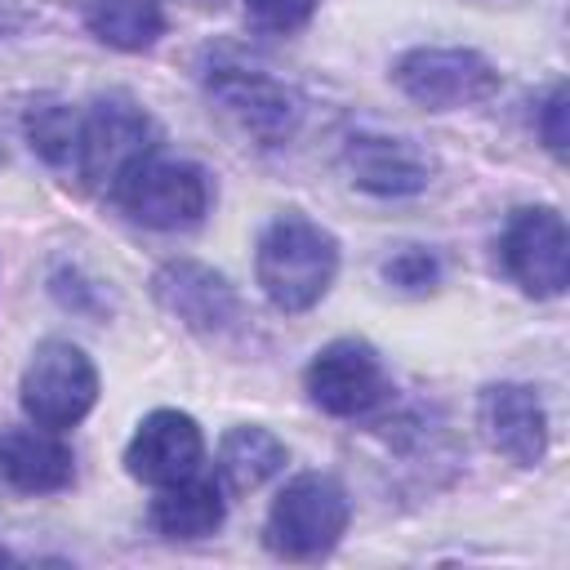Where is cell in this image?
I'll use <instances>...</instances> for the list:
<instances>
[{
	"instance_id": "obj_1",
	"label": "cell",
	"mask_w": 570,
	"mask_h": 570,
	"mask_svg": "<svg viewBox=\"0 0 570 570\" xmlns=\"http://www.w3.org/2000/svg\"><path fill=\"white\" fill-rule=\"evenodd\" d=\"M254 276L276 312L298 316L330 294L338 276V240L330 227L289 209L263 227L254 249Z\"/></svg>"
},
{
	"instance_id": "obj_2",
	"label": "cell",
	"mask_w": 570,
	"mask_h": 570,
	"mask_svg": "<svg viewBox=\"0 0 570 570\" xmlns=\"http://www.w3.org/2000/svg\"><path fill=\"white\" fill-rule=\"evenodd\" d=\"M347 517V490L325 472H303L276 494L263 525V543L285 561H321L343 539Z\"/></svg>"
},
{
	"instance_id": "obj_3",
	"label": "cell",
	"mask_w": 570,
	"mask_h": 570,
	"mask_svg": "<svg viewBox=\"0 0 570 570\" xmlns=\"http://www.w3.org/2000/svg\"><path fill=\"white\" fill-rule=\"evenodd\" d=\"M111 200L142 227L178 232V227H196L205 218L209 178L191 160H169L160 151H147L116 178Z\"/></svg>"
},
{
	"instance_id": "obj_4",
	"label": "cell",
	"mask_w": 570,
	"mask_h": 570,
	"mask_svg": "<svg viewBox=\"0 0 570 570\" xmlns=\"http://www.w3.org/2000/svg\"><path fill=\"white\" fill-rule=\"evenodd\" d=\"M205 94L214 102V111L249 142L258 147H281L294 138L298 120H303V98L258 71V67H236V62H218L205 71Z\"/></svg>"
},
{
	"instance_id": "obj_5",
	"label": "cell",
	"mask_w": 570,
	"mask_h": 570,
	"mask_svg": "<svg viewBox=\"0 0 570 570\" xmlns=\"http://www.w3.org/2000/svg\"><path fill=\"white\" fill-rule=\"evenodd\" d=\"M22 414L49 432L76 428L98 401V370L71 338H45L18 383Z\"/></svg>"
},
{
	"instance_id": "obj_6",
	"label": "cell",
	"mask_w": 570,
	"mask_h": 570,
	"mask_svg": "<svg viewBox=\"0 0 570 570\" xmlns=\"http://www.w3.org/2000/svg\"><path fill=\"white\" fill-rule=\"evenodd\" d=\"M147 151H156V125H151V116L134 98L107 94V98L89 102V111H80L76 174H80L85 187L111 196L116 178L134 160H142Z\"/></svg>"
},
{
	"instance_id": "obj_7",
	"label": "cell",
	"mask_w": 570,
	"mask_h": 570,
	"mask_svg": "<svg viewBox=\"0 0 570 570\" xmlns=\"http://www.w3.org/2000/svg\"><path fill=\"white\" fill-rule=\"evenodd\" d=\"M392 80L410 102H419L428 111L472 107V102H485L499 89V71H494V62L485 53H476V49H441V45L405 49L392 62Z\"/></svg>"
},
{
	"instance_id": "obj_8",
	"label": "cell",
	"mask_w": 570,
	"mask_h": 570,
	"mask_svg": "<svg viewBox=\"0 0 570 570\" xmlns=\"http://www.w3.org/2000/svg\"><path fill=\"white\" fill-rule=\"evenodd\" d=\"M303 383H307L312 405L334 414V419H365L392 392L387 370H383L379 352L365 338H334V343H325L312 356Z\"/></svg>"
},
{
	"instance_id": "obj_9",
	"label": "cell",
	"mask_w": 570,
	"mask_h": 570,
	"mask_svg": "<svg viewBox=\"0 0 570 570\" xmlns=\"http://www.w3.org/2000/svg\"><path fill=\"white\" fill-rule=\"evenodd\" d=\"M499 254L508 276L534 298H557L570 285V236L552 205L517 209L503 227Z\"/></svg>"
},
{
	"instance_id": "obj_10",
	"label": "cell",
	"mask_w": 570,
	"mask_h": 570,
	"mask_svg": "<svg viewBox=\"0 0 570 570\" xmlns=\"http://www.w3.org/2000/svg\"><path fill=\"white\" fill-rule=\"evenodd\" d=\"M151 294L174 321H183L200 338H223V334L240 330V321H245L240 294L227 285V276L205 263H191V258L165 263L151 276Z\"/></svg>"
},
{
	"instance_id": "obj_11",
	"label": "cell",
	"mask_w": 570,
	"mask_h": 570,
	"mask_svg": "<svg viewBox=\"0 0 570 570\" xmlns=\"http://www.w3.org/2000/svg\"><path fill=\"white\" fill-rule=\"evenodd\" d=\"M205 459V436H200V423L183 410H151L129 445H125V468L134 481H147V485H169V481H183L200 468Z\"/></svg>"
},
{
	"instance_id": "obj_12",
	"label": "cell",
	"mask_w": 570,
	"mask_h": 570,
	"mask_svg": "<svg viewBox=\"0 0 570 570\" xmlns=\"http://www.w3.org/2000/svg\"><path fill=\"white\" fill-rule=\"evenodd\" d=\"M476 423L490 450L517 468H534L548 454V410L530 383H490L476 401Z\"/></svg>"
},
{
	"instance_id": "obj_13",
	"label": "cell",
	"mask_w": 570,
	"mask_h": 570,
	"mask_svg": "<svg viewBox=\"0 0 570 570\" xmlns=\"http://www.w3.org/2000/svg\"><path fill=\"white\" fill-rule=\"evenodd\" d=\"M343 174L370 196H419L432 183V156L410 138L392 134H352L343 142Z\"/></svg>"
},
{
	"instance_id": "obj_14",
	"label": "cell",
	"mask_w": 570,
	"mask_h": 570,
	"mask_svg": "<svg viewBox=\"0 0 570 570\" xmlns=\"http://www.w3.org/2000/svg\"><path fill=\"white\" fill-rule=\"evenodd\" d=\"M71 445L49 428H4L0 432V481L18 494H53L71 485Z\"/></svg>"
},
{
	"instance_id": "obj_15",
	"label": "cell",
	"mask_w": 570,
	"mask_h": 570,
	"mask_svg": "<svg viewBox=\"0 0 570 570\" xmlns=\"http://www.w3.org/2000/svg\"><path fill=\"white\" fill-rule=\"evenodd\" d=\"M151 525L165 539H205L223 525V485L209 476H183L151 499Z\"/></svg>"
},
{
	"instance_id": "obj_16",
	"label": "cell",
	"mask_w": 570,
	"mask_h": 570,
	"mask_svg": "<svg viewBox=\"0 0 570 570\" xmlns=\"http://www.w3.org/2000/svg\"><path fill=\"white\" fill-rule=\"evenodd\" d=\"M285 441L258 423H236L223 441H218V481L232 494H249L263 481H272L285 468Z\"/></svg>"
},
{
	"instance_id": "obj_17",
	"label": "cell",
	"mask_w": 570,
	"mask_h": 570,
	"mask_svg": "<svg viewBox=\"0 0 570 570\" xmlns=\"http://www.w3.org/2000/svg\"><path fill=\"white\" fill-rule=\"evenodd\" d=\"M85 27L125 53H142L165 31V0H85Z\"/></svg>"
},
{
	"instance_id": "obj_18",
	"label": "cell",
	"mask_w": 570,
	"mask_h": 570,
	"mask_svg": "<svg viewBox=\"0 0 570 570\" xmlns=\"http://www.w3.org/2000/svg\"><path fill=\"white\" fill-rule=\"evenodd\" d=\"M27 138L53 169H76V138H80V111L62 102H40L27 111Z\"/></svg>"
},
{
	"instance_id": "obj_19",
	"label": "cell",
	"mask_w": 570,
	"mask_h": 570,
	"mask_svg": "<svg viewBox=\"0 0 570 570\" xmlns=\"http://www.w3.org/2000/svg\"><path fill=\"white\" fill-rule=\"evenodd\" d=\"M379 272H383L387 285H396V289H405V294H428V289H436V281H441V258H436L432 249H423V245H401L396 254L383 258Z\"/></svg>"
},
{
	"instance_id": "obj_20",
	"label": "cell",
	"mask_w": 570,
	"mask_h": 570,
	"mask_svg": "<svg viewBox=\"0 0 570 570\" xmlns=\"http://www.w3.org/2000/svg\"><path fill=\"white\" fill-rule=\"evenodd\" d=\"M316 9H321V0H245L249 22L272 36H289V31L307 27Z\"/></svg>"
},
{
	"instance_id": "obj_21",
	"label": "cell",
	"mask_w": 570,
	"mask_h": 570,
	"mask_svg": "<svg viewBox=\"0 0 570 570\" xmlns=\"http://www.w3.org/2000/svg\"><path fill=\"white\" fill-rule=\"evenodd\" d=\"M539 134H543V147H548L557 160H566V85H557V89L548 94V102H543V111H539Z\"/></svg>"
},
{
	"instance_id": "obj_22",
	"label": "cell",
	"mask_w": 570,
	"mask_h": 570,
	"mask_svg": "<svg viewBox=\"0 0 570 570\" xmlns=\"http://www.w3.org/2000/svg\"><path fill=\"white\" fill-rule=\"evenodd\" d=\"M27 18H31V4L27 0H0V36L18 31Z\"/></svg>"
},
{
	"instance_id": "obj_23",
	"label": "cell",
	"mask_w": 570,
	"mask_h": 570,
	"mask_svg": "<svg viewBox=\"0 0 570 570\" xmlns=\"http://www.w3.org/2000/svg\"><path fill=\"white\" fill-rule=\"evenodd\" d=\"M0 160H4V156H0Z\"/></svg>"
}]
</instances>
